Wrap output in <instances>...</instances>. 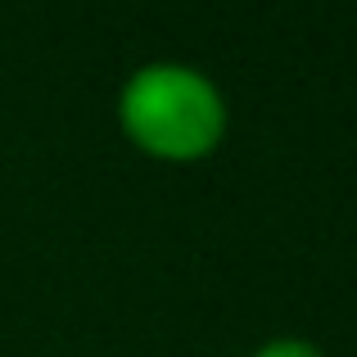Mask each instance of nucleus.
Here are the masks:
<instances>
[{
  "label": "nucleus",
  "mask_w": 357,
  "mask_h": 357,
  "mask_svg": "<svg viewBox=\"0 0 357 357\" xmlns=\"http://www.w3.org/2000/svg\"><path fill=\"white\" fill-rule=\"evenodd\" d=\"M118 122L136 149L190 163L218 149L227 131V100L208 73L176 59H154L122 82Z\"/></svg>",
  "instance_id": "nucleus-1"
},
{
  "label": "nucleus",
  "mask_w": 357,
  "mask_h": 357,
  "mask_svg": "<svg viewBox=\"0 0 357 357\" xmlns=\"http://www.w3.org/2000/svg\"><path fill=\"white\" fill-rule=\"evenodd\" d=\"M253 357H326V353L307 340H267Z\"/></svg>",
  "instance_id": "nucleus-2"
}]
</instances>
